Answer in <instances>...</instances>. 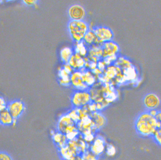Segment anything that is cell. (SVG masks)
I'll return each instance as SVG.
<instances>
[{
	"label": "cell",
	"instance_id": "4",
	"mask_svg": "<svg viewBox=\"0 0 161 160\" xmlns=\"http://www.w3.org/2000/svg\"><path fill=\"white\" fill-rule=\"evenodd\" d=\"M7 109L15 120L19 119L25 111V104L21 100H14L7 104Z\"/></svg>",
	"mask_w": 161,
	"mask_h": 160
},
{
	"label": "cell",
	"instance_id": "7",
	"mask_svg": "<svg viewBox=\"0 0 161 160\" xmlns=\"http://www.w3.org/2000/svg\"><path fill=\"white\" fill-rule=\"evenodd\" d=\"M93 32L98 39L104 42L111 41L114 38V34L110 28L100 26L94 27Z\"/></svg>",
	"mask_w": 161,
	"mask_h": 160
},
{
	"label": "cell",
	"instance_id": "6",
	"mask_svg": "<svg viewBox=\"0 0 161 160\" xmlns=\"http://www.w3.org/2000/svg\"><path fill=\"white\" fill-rule=\"evenodd\" d=\"M71 84L75 90H88L89 89L85 83L82 78V73L80 71H75L70 77Z\"/></svg>",
	"mask_w": 161,
	"mask_h": 160
},
{
	"label": "cell",
	"instance_id": "13",
	"mask_svg": "<svg viewBox=\"0 0 161 160\" xmlns=\"http://www.w3.org/2000/svg\"><path fill=\"white\" fill-rule=\"evenodd\" d=\"M17 120L14 119L12 115L7 109L0 113V124L5 126L15 125Z\"/></svg>",
	"mask_w": 161,
	"mask_h": 160
},
{
	"label": "cell",
	"instance_id": "8",
	"mask_svg": "<svg viewBox=\"0 0 161 160\" xmlns=\"http://www.w3.org/2000/svg\"><path fill=\"white\" fill-rule=\"evenodd\" d=\"M68 13L71 20L82 21L86 16V11L82 6L75 4L69 7Z\"/></svg>",
	"mask_w": 161,
	"mask_h": 160
},
{
	"label": "cell",
	"instance_id": "10",
	"mask_svg": "<svg viewBox=\"0 0 161 160\" xmlns=\"http://www.w3.org/2000/svg\"><path fill=\"white\" fill-rule=\"evenodd\" d=\"M90 116L96 129H99L103 127L106 122V119L104 116L99 111L92 113Z\"/></svg>",
	"mask_w": 161,
	"mask_h": 160
},
{
	"label": "cell",
	"instance_id": "17",
	"mask_svg": "<svg viewBox=\"0 0 161 160\" xmlns=\"http://www.w3.org/2000/svg\"><path fill=\"white\" fill-rule=\"evenodd\" d=\"M72 121L76 124L80 121L77 108H73L67 113Z\"/></svg>",
	"mask_w": 161,
	"mask_h": 160
},
{
	"label": "cell",
	"instance_id": "26",
	"mask_svg": "<svg viewBox=\"0 0 161 160\" xmlns=\"http://www.w3.org/2000/svg\"><path fill=\"white\" fill-rule=\"evenodd\" d=\"M114 152V148H113L112 146L109 147L108 149H107V152H108L109 154L110 155H112L113 154V152Z\"/></svg>",
	"mask_w": 161,
	"mask_h": 160
},
{
	"label": "cell",
	"instance_id": "22",
	"mask_svg": "<svg viewBox=\"0 0 161 160\" xmlns=\"http://www.w3.org/2000/svg\"><path fill=\"white\" fill-rule=\"evenodd\" d=\"M7 104L5 99L0 96V113L7 109Z\"/></svg>",
	"mask_w": 161,
	"mask_h": 160
},
{
	"label": "cell",
	"instance_id": "11",
	"mask_svg": "<svg viewBox=\"0 0 161 160\" xmlns=\"http://www.w3.org/2000/svg\"><path fill=\"white\" fill-rule=\"evenodd\" d=\"M103 47V55L105 56H114L119 51V46L112 41L106 42Z\"/></svg>",
	"mask_w": 161,
	"mask_h": 160
},
{
	"label": "cell",
	"instance_id": "24",
	"mask_svg": "<svg viewBox=\"0 0 161 160\" xmlns=\"http://www.w3.org/2000/svg\"><path fill=\"white\" fill-rule=\"evenodd\" d=\"M64 69L68 74H71L73 70V68L70 66L68 63L65 64L64 65Z\"/></svg>",
	"mask_w": 161,
	"mask_h": 160
},
{
	"label": "cell",
	"instance_id": "23",
	"mask_svg": "<svg viewBox=\"0 0 161 160\" xmlns=\"http://www.w3.org/2000/svg\"><path fill=\"white\" fill-rule=\"evenodd\" d=\"M77 50V51L79 52L81 55H84L86 54V49L82 44H79L78 45Z\"/></svg>",
	"mask_w": 161,
	"mask_h": 160
},
{
	"label": "cell",
	"instance_id": "5",
	"mask_svg": "<svg viewBox=\"0 0 161 160\" xmlns=\"http://www.w3.org/2000/svg\"><path fill=\"white\" fill-rule=\"evenodd\" d=\"M143 103L147 111L158 110L160 106V100L155 93H150L147 94L143 97Z\"/></svg>",
	"mask_w": 161,
	"mask_h": 160
},
{
	"label": "cell",
	"instance_id": "1",
	"mask_svg": "<svg viewBox=\"0 0 161 160\" xmlns=\"http://www.w3.org/2000/svg\"><path fill=\"white\" fill-rule=\"evenodd\" d=\"M135 127L140 137H152L155 131L160 128V122L157 121L155 116L148 111L140 113L135 121Z\"/></svg>",
	"mask_w": 161,
	"mask_h": 160
},
{
	"label": "cell",
	"instance_id": "12",
	"mask_svg": "<svg viewBox=\"0 0 161 160\" xmlns=\"http://www.w3.org/2000/svg\"><path fill=\"white\" fill-rule=\"evenodd\" d=\"M104 141L101 137L96 138L92 143L91 152L94 155L97 156L102 153L104 149Z\"/></svg>",
	"mask_w": 161,
	"mask_h": 160
},
{
	"label": "cell",
	"instance_id": "3",
	"mask_svg": "<svg viewBox=\"0 0 161 160\" xmlns=\"http://www.w3.org/2000/svg\"><path fill=\"white\" fill-rule=\"evenodd\" d=\"M89 92L88 90H75L72 94L71 102L74 108H82L92 102Z\"/></svg>",
	"mask_w": 161,
	"mask_h": 160
},
{
	"label": "cell",
	"instance_id": "9",
	"mask_svg": "<svg viewBox=\"0 0 161 160\" xmlns=\"http://www.w3.org/2000/svg\"><path fill=\"white\" fill-rule=\"evenodd\" d=\"M75 124L70 118L68 113L64 114L59 117L57 123L58 131L64 133V131L66 128L71 125Z\"/></svg>",
	"mask_w": 161,
	"mask_h": 160
},
{
	"label": "cell",
	"instance_id": "21",
	"mask_svg": "<svg viewBox=\"0 0 161 160\" xmlns=\"http://www.w3.org/2000/svg\"><path fill=\"white\" fill-rule=\"evenodd\" d=\"M152 137L153 138V139L155 142L158 143L159 145L161 144V129L160 128L157 129L155 131V133L153 134Z\"/></svg>",
	"mask_w": 161,
	"mask_h": 160
},
{
	"label": "cell",
	"instance_id": "14",
	"mask_svg": "<svg viewBox=\"0 0 161 160\" xmlns=\"http://www.w3.org/2000/svg\"><path fill=\"white\" fill-rule=\"evenodd\" d=\"M52 136L54 142L61 147L67 144L68 140L65 134L58 131L54 132Z\"/></svg>",
	"mask_w": 161,
	"mask_h": 160
},
{
	"label": "cell",
	"instance_id": "20",
	"mask_svg": "<svg viewBox=\"0 0 161 160\" xmlns=\"http://www.w3.org/2000/svg\"><path fill=\"white\" fill-rule=\"evenodd\" d=\"M0 160H14V159L8 152L4 151H0Z\"/></svg>",
	"mask_w": 161,
	"mask_h": 160
},
{
	"label": "cell",
	"instance_id": "16",
	"mask_svg": "<svg viewBox=\"0 0 161 160\" xmlns=\"http://www.w3.org/2000/svg\"><path fill=\"white\" fill-rule=\"evenodd\" d=\"M61 56L62 61L65 64L68 63L72 56L71 49L69 48H65L63 49L61 51Z\"/></svg>",
	"mask_w": 161,
	"mask_h": 160
},
{
	"label": "cell",
	"instance_id": "18",
	"mask_svg": "<svg viewBox=\"0 0 161 160\" xmlns=\"http://www.w3.org/2000/svg\"><path fill=\"white\" fill-rule=\"evenodd\" d=\"M96 36L94 33L89 30L84 37V39L87 43H92L96 39Z\"/></svg>",
	"mask_w": 161,
	"mask_h": 160
},
{
	"label": "cell",
	"instance_id": "19",
	"mask_svg": "<svg viewBox=\"0 0 161 160\" xmlns=\"http://www.w3.org/2000/svg\"><path fill=\"white\" fill-rule=\"evenodd\" d=\"M82 156L84 160H97V156L91 152H85Z\"/></svg>",
	"mask_w": 161,
	"mask_h": 160
},
{
	"label": "cell",
	"instance_id": "15",
	"mask_svg": "<svg viewBox=\"0 0 161 160\" xmlns=\"http://www.w3.org/2000/svg\"><path fill=\"white\" fill-rule=\"evenodd\" d=\"M82 78L84 82L86 84L88 87L92 86L94 83L95 81V78L89 72H83Z\"/></svg>",
	"mask_w": 161,
	"mask_h": 160
},
{
	"label": "cell",
	"instance_id": "25",
	"mask_svg": "<svg viewBox=\"0 0 161 160\" xmlns=\"http://www.w3.org/2000/svg\"><path fill=\"white\" fill-rule=\"evenodd\" d=\"M68 160H84L83 159L82 156L80 155H76L71 159Z\"/></svg>",
	"mask_w": 161,
	"mask_h": 160
},
{
	"label": "cell",
	"instance_id": "2",
	"mask_svg": "<svg viewBox=\"0 0 161 160\" xmlns=\"http://www.w3.org/2000/svg\"><path fill=\"white\" fill-rule=\"evenodd\" d=\"M68 29L73 39L77 42H80L84 38L89 30L87 23L83 20H70L68 24Z\"/></svg>",
	"mask_w": 161,
	"mask_h": 160
}]
</instances>
